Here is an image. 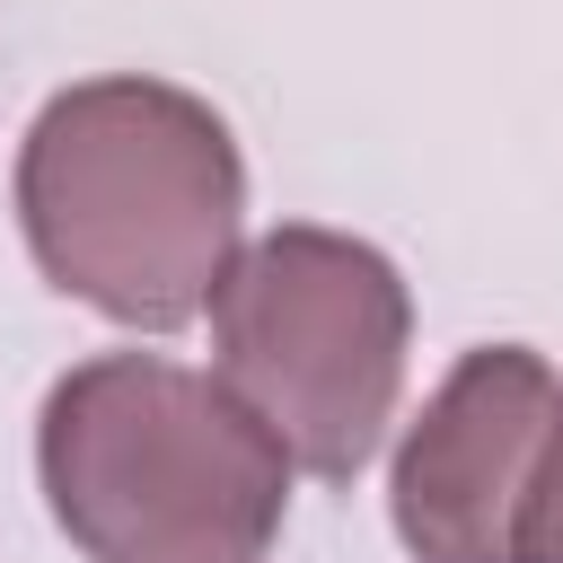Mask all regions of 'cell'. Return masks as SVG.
Returning a JSON list of instances; mask_svg holds the SVG:
<instances>
[{
	"label": "cell",
	"instance_id": "6da1fadb",
	"mask_svg": "<svg viewBox=\"0 0 563 563\" xmlns=\"http://www.w3.org/2000/svg\"><path fill=\"white\" fill-rule=\"evenodd\" d=\"M9 202L35 273L132 334L194 325L246 246V158L229 114L150 70L53 88L18 141Z\"/></svg>",
	"mask_w": 563,
	"mask_h": 563
},
{
	"label": "cell",
	"instance_id": "7a4b0ae2",
	"mask_svg": "<svg viewBox=\"0 0 563 563\" xmlns=\"http://www.w3.org/2000/svg\"><path fill=\"white\" fill-rule=\"evenodd\" d=\"M290 475L282 440L167 352H88L35 413L44 510L88 563H264Z\"/></svg>",
	"mask_w": 563,
	"mask_h": 563
},
{
	"label": "cell",
	"instance_id": "3957f363",
	"mask_svg": "<svg viewBox=\"0 0 563 563\" xmlns=\"http://www.w3.org/2000/svg\"><path fill=\"white\" fill-rule=\"evenodd\" d=\"M405 343L413 290L352 229L282 220L246 238L211 290V378L317 484H352L378 457L405 396Z\"/></svg>",
	"mask_w": 563,
	"mask_h": 563
},
{
	"label": "cell",
	"instance_id": "277c9868",
	"mask_svg": "<svg viewBox=\"0 0 563 563\" xmlns=\"http://www.w3.org/2000/svg\"><path fill=\"white\" fill-rule=\"evenodd\" d=\"M563 422V378L528 343H475L405 422L387 466V519L413 563H510L519 510L537 493L545 440Z\"/></svg>",
	"mask_w": 563,
	"mask_h": 563
},
{
	"label": "cell",
	"instance_id": "5b68a950",
	"mask_svg": "<svg viewBox=\"0 0 563 563\" xmlns=\"http://www.w3.org/2000/svg\"><path fill=\"white\" fill-rule=\"evenodd\" d=\"M510 563H563V422H554V440H545V466H537V493H528V510H519Z\"/></svg>",
	"mask_w": 563,
	"mask_h": 563
}]
</instances>
